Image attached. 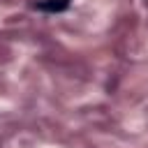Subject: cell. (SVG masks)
Instances as JSON below:
<instances>
[{
  "mask_svg": "<svg viewBox=\"0 0 148 148\" xmlns=\"http://www.w3.org/2000/svg\"><path fill=\"white\" fill-rule=\"evenodd\" d=\"M72 0H39L35 2V9L39 12H49V14H58V12H65L69 7Z\"/></svg>",
  "mask_w": 148,
  "mask_h": 148,
  "instance_id": "1",
  "label": "cell"
}]
</instances>
